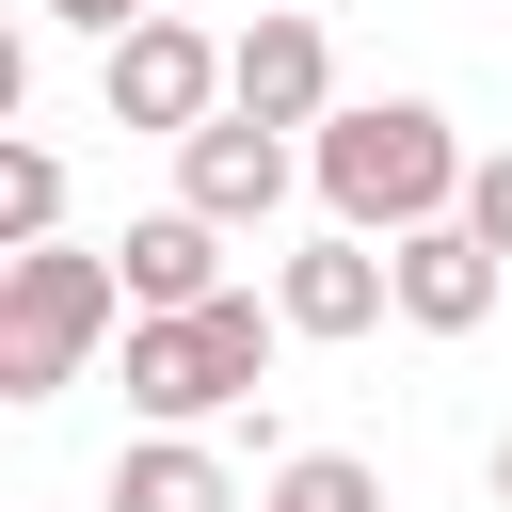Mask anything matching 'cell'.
Wrapping results in <instances>:
<instances>
[{
  "label": "cell",
  "mask_w": 512,
  "mask_h": 512,
  "mask_svg": "<svg viewBox=\"0 0 512 512\" xmlns=\"http://www.w3.org/2000/svg\"><path fill=\"white\" fill-rule=\"evenodd\" d=\"M48 16H64V32H96V48H112V32H144V16H160V0H48Z\"/></svg>",
  "instance_id": "cell-14"
},
{
  "label": "cell",
  "mask_w": 512,
  "mask_h": 512,
  "mask_svg": "<svg viewBox=\"0 0 512 512\" xmlns=\"http://www.w3.org/2000/svg\"><path fill=\"white\" fill-rule=\"evenodd\" d=\"M112 512H240V480H224L192 432H144V448L112 464Z\"/></svg>",
  "instance_id": "cell-10"
},
{
  "label": "cell",
  "mask_w": 512,
  "mask_h": 512,
  "mask_svg": "<svg viewBox=\"0 0 512 512\" xmlns=\"http://www.w3.org/2000/svg\"><path fill=\"white\" fill-rule=\"evenodd\" d=\"M16 240H64V160L48 144H0V256Z\"/></svg>",
  "instance_id": "cell-12"
},
{
  "label": "cell",
  "mask_w": 512,
  "mask_h": 512,
  "mask_svg": "<svg viewBox=\"0 0 512 512\" xmlns=\"http://www.w3.org/2000/svg\"><path fill=\"white\" fill-rule=\"evenodd\" d=\"M464 224H480V240L512 256V144H496V160H464Z\"/></svg>",
  "instance_id": "cell-13"
},
{
  "label": "cell",
  "mask_w": 512,
  "mask_h": 512,
  "mask_svg": "<svg viewBox=\"0 0 512 512\" xmlns=\"http://www.w3.org/2000/svg\"><path fill=\"white\" fill-rule=\"evenodd\" d=\"M224 80H240V112H272V128H320V112H336V32L272 0V16L224 32Z\"/></svg>",
  "instance_id": "cell-6"
},
{
  "label": "cell",
  "mask_w": 512,
  "mask_h": 512,
  "mask_svg": "<svg viewBox=\"0 0 512 512\" xmlns=\"http://www.w3.org/2000/svg\"><path fill=\"white\" fill-rule=\"evenodd\" d=\"M272 304H288V336H368L400 304V256H368V224H336V240H304L272 272Z\"/></svg>",
  "instance_id": "cell-8"
},
{
  "label": "cell",
  "mask_w": 512,
  "mask_h": 512,
  "mask_svg": "<svg viewBox=\"0 0 512 512\" xmlns=\"http://www.w3.org/2000/svg\"><path fill=\"white\" fill-rule=\"evenodd\" d=\"M96 96H112V128H208L240 80H224V48L192 32V16H144V32H112V64H96Z\"/></svg>",
  "instance_id": "cell-4"
},
{
  "label": "cell",
  "mask_w": 512,
  "mask_h": 512,
  "mask_svg": "<svg viewBox=\"0 0 512 512\" xmlns=\"http://www.w3.org/2000/svg\"><path fill=\"white\" fill-rule=\"evenodd\" d=\"M496 496H512V432H496Z\"/></svg>",
  "instance_id": "cell-15"
},
{
  "label": "cell",
  "mask_w": 512,
  "mask_h": 512,
  "mask_svg": "<svg viewBox=\"0 0 512 512\" xmlns=\"http://www.w3.org/2000/svg\"><path fill=\"white\" fill-rule=\"evenodd\" d=\"M224 240H240V224H208L192 192H176V208H144V224L112 240V272H128V320H160V304H208V288H224Z\"/></svg>",
  "instance_id": "cell-9"
},
{
  "label": "cell",
  "mask_w": 512,
  "mask_h": 512,
  "mask_svg": "<svg viewBox=\"0 0 512 512\" xmlns=\"http://www.w3.org/2000/svg\"><path fill=\"white\" fill-rule=\"evenodd\" d=\"M288 176H304V144H288L272 112H240V96H224L208 128H176V192H192L208 224H240V240L288 208Z\"/></svg>",
  "instance_id": "cell-5"
},
{
  "label": "cell",
  "mask_w": 512,
  "mask_h": 512,
  "mask_svg": "<svg viewBox=\"0 0 512 512\" xmlns=\"http://www.w3.org/2000/svg\"><path fill=\"white\" fill-rule=\"evenodd\" d=\"M304 176H320V208H336V224H368V240H400V224H448V208H464V144H448V112H432V96L320 112V128H304Z\"/></svg>",
  "instance_id": "cell-1"
},
{
  "label": "cell",
  "mask_w": 512,
  "mask_h": 512,
  "mask_svg": "<svg viewBox=\"0 0 512 512\" xmlns=\"http://www.w3.org/2000/svg\"><path fill=\"white\" fill-rule=\"evenodd\" d=\"M384 256H400V320H416V336H480V320H496V240H480L464 208H448V224H400Z\"/></svg>",
  "instance_id": "cell-7"
},
{
  "label": "cell",
  "mask_w": 512,
  "mask_h": 512,
  "mask_svg": "<svg viewBox=\"0 0 512 512\" xmlns=\"http://www.w3.org/2000/svg\"><path fill=\"white\" fill-rule=\"evenodd\" d=\"M272 336H288V304H256V288H208V304L128 320V416L144 432H208L224 400H256Z\"/></svg>",
  "instance_id": "cell-2"
},
{
  "label": "cell",
  "mask_w": 512,
  "mask_h": 512,
  "mask_svg": "<svg viewBox=\"0 0 512 512\" xmlns=\"http://www.w3.org/2000/svg\"><path fill=\"white\" fill-rule=\"evenodd\" d=\"M256 512H384V480H368L352 448H288V464L256 480Z\"/></svg>",
  "instance_id": "cell-11"
},
{
  "label": "cell",
  "mask_w": 512,
  "mask_h": 512,
  "mask_svg": "<svg viewBox=\"0 0 512 512\" xmlns=\"http://www.w3.org/2000/svg\"><path fill=\"white\" fill-rule=\"evenodd\" d=\"M112 320H128V272H112V256L16 240V256H0V400H64Z\"/></svg>",
  "instance_id": "cell-3"
}]
</instances>
